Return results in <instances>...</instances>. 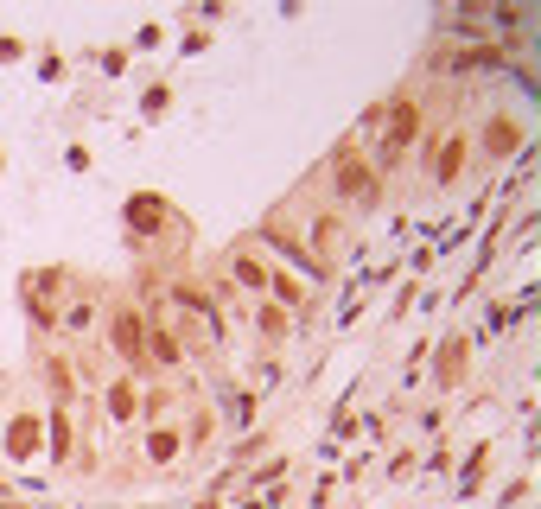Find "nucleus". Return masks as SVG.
Masks as SVG:
<instances>
[{
  "label": "nucleus",
  "mask_w": 541,
  "mask_h": 509,
  "mask_svg": "<svg viewBox=\"0 0 541 509\" xmlns=\"http://www.w3.org/2000/svg\"><path fill=\"white\" fill-rule=\"evenodd\" d=\"M421 128V109L414 102H395V115H389V140H382V160H395L401 147H408V134Z\"/></svg>",
  "instance_id": "nucleus-2"
},
{
  "label": "nucleus",
  "mask_w": 541,
  "mask_h": 509,
  "mask_svg": "<svg viewBox=\"0 0 541 509\" xmlns=\"http://www.w3.org/2000/svg\"><path fill=\"white\" fill-rule=\"evenodd\" d=\"M459 166H465V140H446V153H440V160H433V179H459Z\"/></svg>",
  "instance_id": "nucleus-5"
},
{
  "label": "nucleus",
  "mask_w": 541,
  "mask_h": 509,
  "mask_svg": "<svg viewBox=\"0 0 541 509\" xmlns=\"http://www.w3.org/2000/svg\"><path fill=\"white\" fill-rule=\"evenodd\" d=\"M147 452H153V459H172V452H179V440H172V433H153Z\"/></svg>",
  "instance_id": "nucleus-8"
},
{
  "label": "nucleus",
  "mask_w": 541,
  "mask_h": 509,
  "mask_svg": "<svg viewBox=\"0 0 541 509\" xmlns=\"http://www.w3.org/2000/svg\"><path fill=\"white\" fill-rule=\"evenodd\" d=\"M338 198L344 204H363L370 210L376 198H382V185H376V172L357 160V153H338Z\"/></svg>",
  "instance_id": "nucleus-1"
},
{
  "label": "nucleus",
  "mask_w": 541,
  "mask_h": 509,
  "mask_svg": "<svg viewBox=\"0 0 541 509\" xmlns=\"http://www.w3.org/2000/svg\"><path fill=\"white\" fill-rule=\"evenodd\" d=\"M115 350L128 363H141V350H147V331H141V319L134 312H115Z\"/></svg>",
  "instance_id": "nucleus-3"
},
{
  "label": "nucleus",
  "mask_w": 541,
  "mask_h": 509,
  "mask_svg": "<svg viewBox=\"0 0 541 509\" xmlns=\"http://www.w3.org/2000/svg\"><path fill=\"white\" fill-rule=\"evenodd\" d=\"M522 147V128L516 121H491V134H484V153H516Z\"/></svg>",
  "instance_id": "nucleus-4"
},
{
  "label": "nucleus",
  "mask_w": 541,
  "mask_h": 509,
  "mask_svg": "<svg viewBox=\"0 0 541 509\" xmlns=\"http://www.w3.org/2000/svg\"><path fill=\"white\" fill-rule=\"evenodd\" d=\"M134 230H153V223H166V204H153V198H134Z\"/></svg>",
  "instance_id": "nucleus-7"
},
{
  "label": "nucleus",
  "mask_w": 541,
  "mask_h": 509,
  "mask_svg": "<svg viewBox=\"0 0 541 509\" xmlns=\"http://www.w3.org/2000/svg\"><path fill=\"white\" fill-rule=\"evenodd\" d=\"M141 357H160V363H179V338L172 331H147V350Z\"/></svg>",
  "instance_id": "nucleus-6"
}]
</instances>
